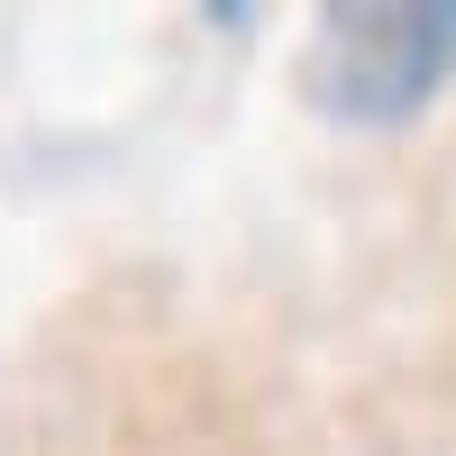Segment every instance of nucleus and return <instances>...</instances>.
<instances>
[{
	"instance_id": "f257e3e1",
	"label": "nucleus",
	"mask_w": 456,
	"mask_h": 456,
	"mask_svg": "<svg viewBox=\"0 0 456 456\" xmlns=\"http://www.w3.org/2000/svg\"><path fill=\"white\" fill-rule=\"evenodd\" d=\"M456 46V0L447 10H411V0H365V10H338L320 28V101L347 110V119H393V110H411L438 64Z\"/></svg>"
}]
</instances>
